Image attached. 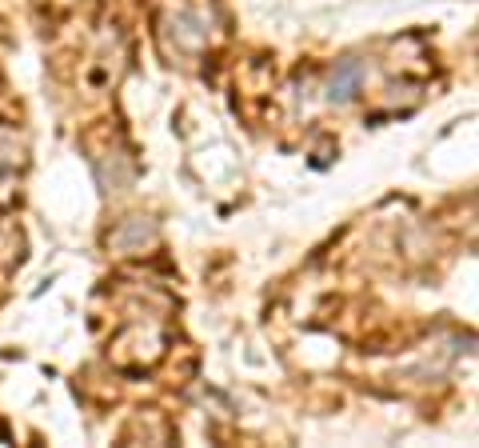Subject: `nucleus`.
Returning <instances> with one entry per match:
<instances>
[{
  "label": "nucleus",
  "mask_w": 479,
  "mask_h": 448,
  "mask_svg": "<svg viewBox=\"0 0 479 448\" xmlns=\"http://www.w3.org/2000/svg\"><path fill=\"white\" fill-rule=\"evenodd\" d=\"M360 76H364V69H360L356 60L340 64V69H336V76L328 80V100H336V104L352 100V96H356V89H360Z\"/></svg>",
  "instance_id": "f257e3e1"
}]
</instances>
